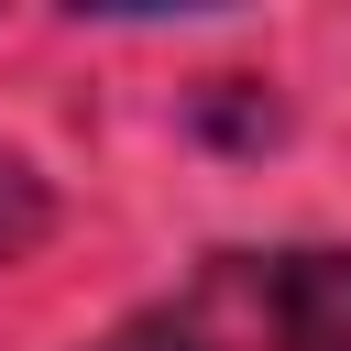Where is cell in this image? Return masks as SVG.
Masks as SVG:
<instances>
[{
	"label": "cell",
	"mask_w": 351,
	"mask_h": 351,
	"mask_svg": "<svg viewBox=\"0 0 351 351\" xmlns=\"http://www.w3.org/2000/svg\"><path fill=\"white\" fill-rule=\"evenodd\" d=\"M274 351H351V252H285L263 274Z\"/></svg>",
	"instance_id": "cell-1"
},
{
	"label": "cell",
	"mask_w": 351,
	"mask_h": 351,
	"mask_svg": "<svg viewBox=\"0 0 351 351\" xmlns=\"http://www.w3.org/2000/svg\"><path fill=\"white\" fill-rule=\"evenodd\" d=\"M33 241H44V186L0 154V252H33Z\"/></svg>",
	"instance_id": "cell-2"
},
{
	"label": "cell",
	"mask_w": 351,
	"mask_h": 351,
	"mask_svg": "<svg viewBox=\"0 0 351 351\" xmlns=\"http://www.w3.org/2000/svg\"><path fill=\"white\" fill-rule=\"evenodd\" d=\"M99 351H219V340H208L197 318H176V307H154V318H121V329H110Z\"/></svg>",
	"instance_id": "cell-3"
}]
</instances>
